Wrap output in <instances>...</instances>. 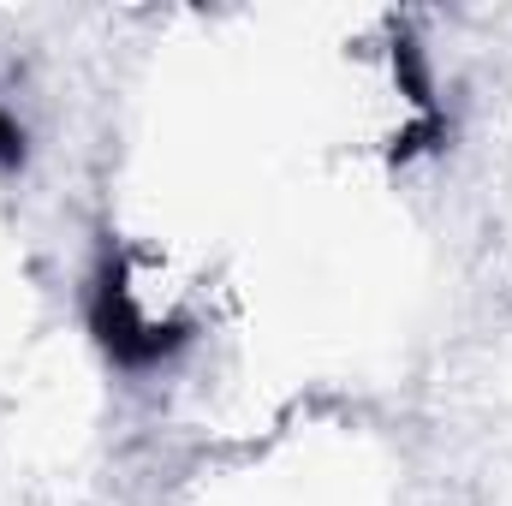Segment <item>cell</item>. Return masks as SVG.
Wrapping results in <instances>:
<instances>
[{
	"label": "cell",
	"instance_id": "cell-2",
	"mask_svg": "<svg viewBox=\"0 0 512 506\" xmlns=\"http://www.w3.org/2000/svg\"><path fill=\"white\" fill-rule=\"evenodd\" d=\"M18 155H24V137H18V126H12L6 114H0V161H18Z\"/></svg>",
	"mask_w": 512,
	"mask_h": 506
},
{
	"label": "cell",
	"instance_id": "cell-1",
	"mask_svg": "<svg viewBox=\"0 0 512 506\" xmlns=\"http://www.w3.org/2000/svg\"><path fill=\"white\" fill-rule=\"evenodd\" d=\"M96 334L120 364H155L185 340V328H155V322H143L131 310V292L114 268L102 274V292H96Z\"/></svg>",
	"mask_w": 512,
	"mask_h": 506
}]
</instances>
